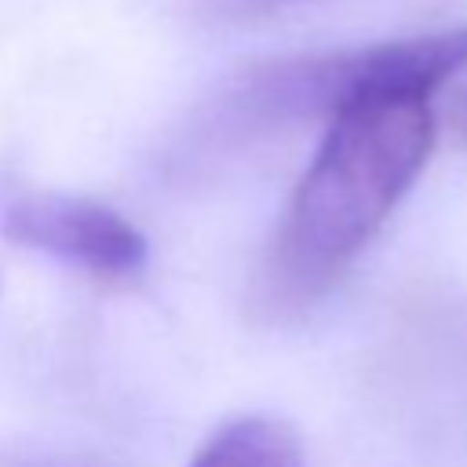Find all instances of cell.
I'll return each instance as SVG.
<instances>
[{
  "label": "cell",
  "instance_id": "obj_5",
  "mask_svg": "<svg viewBox=\"0 0 467 467\" xmlns=\"http://www.w3.org/2000/svg\"><path fill=\"white\" fill-rule=\"evenodd\" d=\"M452 131H456V139H463L467 142V88L456 95V102H452Z\"/></svg>",
  "mask_w": 467,
  "mask_h": 467
},
{
  "label": "cell",
  "instance_id": "obj_2",
  "mask_svg": "<svg viewBox=\"0 0 467 467\" xmlns=\"http://www.w3.org/2000/svg\"><path fill=\"white\" fill-rule=\"evenodd\" d=\"M460 69H467V26L347 51L274 58L241 77L226 99V113L237 128H281L310 117H332L365 95H434Z\"/></svg>",
  "mask_w": 467,
  "mask_h": 467
},
{
  "label": "cell",
  "instance_id": "obj_7",
  "mask_svg": "<svg viewBox=\"0 0 467 467\" xmlns=\"http://www.w3.org/2000/svg\"><path fill=\"white\" fill-rule=\"evenodd\" d=\"M33 467H44V463H33Z\"/></svg>",
  "mask_w": 467,
  "mask_h": 467
},
{
  "label": "cell",
  "instance_id": "obj_1",
  "mask_svg": "<svg viewBox=\"0 0 467 467\" xmlns=\"http://www.w3.org/2000/svg\"><path fill=\"white\" fill-rule=\"evenodd\" d=\"M431 95L383 91L328 117L259 263L252 303L263 317L314 306L387 223L434 150Z\"/></svg>",
  "mask_w": 467,
  "mask_h": 467
},
{
  "label": "cell",
  "instance_id": "obj_3",
  "mask_svg": "<svg viewBox=\"0 0 467 467\" xmlns=\"http://www.w3.org/2000/svg\"><path fill=\"white\" fill-rule=\"evenodd\" d=\"M0 226L11 241L47 252L99 281H131L146 266V237L109 204L36 186L0 193Z\"/></svg>",
  "mask_w": 467,
  "mask_h": 467
},
{
  "label": "cell",
  "instance_id": "obj_6",
  "mask_svg": "<svg viewBox=\"0 0 467 467\" xmlns=\"http://www.w3.org/2000/svg\"><path fill=\"white\" fill-rule=\"evenodd\" d=\"M234 7H241V11H270V7H277V4H288V0H230Z\"/></svg>",
  "mask_w": 467,
  "mask_h": 467
},
{
  "label": "cell",
  "instance_id": "obj_4",
  "mask_svg": "<svg viewBox=\"0 0 467 467\" xmlns=\"http://www.w3.org/2000/svg\"><path fill=\"white\" fill-rule=\"evenodd\" d=\"M186 467H303V445L274 416H237L212 431Z\"/></svg>",
  "mask_w": 467,
  "mask_h": 467
}]
</instances>
